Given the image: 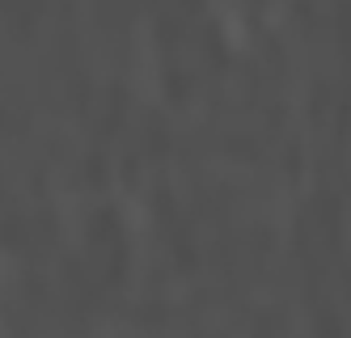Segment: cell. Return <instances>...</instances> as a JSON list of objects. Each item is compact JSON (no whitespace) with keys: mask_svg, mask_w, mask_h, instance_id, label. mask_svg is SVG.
Returning <instances> with one entry per match:
<instances>
[]
</instances>
